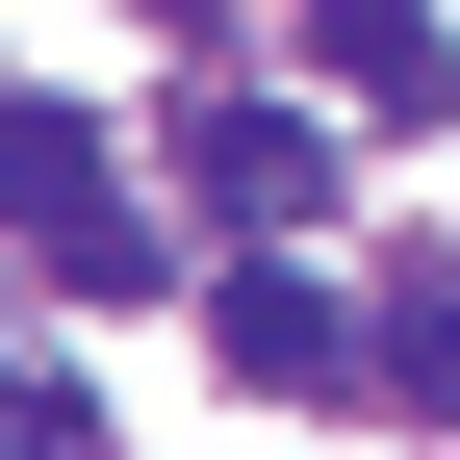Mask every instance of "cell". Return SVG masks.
Here are the masks:
<instances>
[{
    "label": "cell",
    "mask_w": 460,
    "mask_h": 460,
    "mask_svg": "<svg viewBox=\"0 0 460 460\" xmlns=\"http://www.w3.org/2000/svg\"><path fill=\"white\" fill-rule=\"evenodd\" d=\"M307 51H332V102H435V77H460L435 0H307Z\"/></svg>",
    "instance_id": "obj_4"
},
{
    "label": "cell",
    "mask_w": 460,
    "mask_h": 460,
    "mask_svg": "<svg viewBox=\"0 0 460 460\" xmlns=\"http://www.w3.org/2000/svg\"><path fill=\"white\" fill-rule=\"evenodd\" d=\"M384 410H460V256L384 281Z\"/></svg>",
    "instance_id": "obj_5"
},
{
    "label": "cell",
    "mask_w": 460,
    "mask_h": 460,
    "mask_svg": "<svg viewBox=\"0 0 460 460\" xmlns=\"http://www.w3.org/2000/svg\"><path fill=\"white\" fill-rule=\"evenodd\" d=\"M180 205H205V230H307V205H332V128H281V102H205V128H180Z\"/></svg>",
    "instance_id": "obj_3"
},
{
    "label": "cell",
    "mask_w": 460,
    "mask_h": 460,
    "mask_svg": "<svg viewBox=\"0 0 460 460\" xmlns=\"http://www.w3.org/2000/svg\"><path fill=\"white\" fill-rule=\"evenodd\" d=\"M128 26H230V0H128Z\"/></svg>",
    "instance_id": "obj_7"
},
{
    "label": "cell",
    "mask_w": 460,
    "mask_h": 460,
    "mask_svg": "<svg viewBox=\"0 0 460 460\" xmlns=\"http://www.w3.org/2000/svg\"><path fill=\"white\" fill-rule=\"evenodd\" d=\"M205 358L256 384V410H358L384 332H332V281H307V256H230V281H205Z\"/></svg>",
    "instance_id": "obj_2"
},
{
    "label": "cell",
    "mask_w": 460,
    "mask_h": 460,
    "mask_svg": "<svg viewBox=\"0 0 460 460\" xmlns=\"http://www.w3.org/2000/svg\"><path fill=\"white\" fill-rule=\"evenodd\" d=\"M0 460H102V410L77 384H0Z\"/></svg>",
    "instance_id": "obj_6"
},
{
    "label": "cell",
    "mask_w": 460,
    "mask_h": 460,
    "mask_svg": "<svg viewBox=\"0 0 460 460\" xmlns=\"http://www.w3.org/2000/svg\"><path fill=\"white\" fill-rule=\"evenodd\" d=\"M0 256H51V281H154V205H128V154H102L77 102H0Z\"/></svg>",
    "instance_id": "obj_1"
}]
</instances>
